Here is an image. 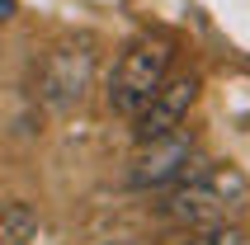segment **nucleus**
Returning <instances> with one entry per match:
<instances>
[{
	"label": "nucleus",
	"mask_w": 250,
	"mask_h": 245,
	"mask_svg": "<svg viewBox=\"0 0 250 245\" xmlns=\"http://www.w3.org/2000/svg\"><path fill=\"white\" fill-rule=\"evenodd\" d=\"M250 203V179L241 175L236 165H198L189 179H180L166 193V222H175L180 231H203V226H222L236 222Z\"/></svg>",
	"instance_id": "f257e3e1"
},
{
	"label": "nucleus",
	"mask_w": 250,
	"mask_h": 245,
	"mask_svg": "<svg viewBox=\"0 0 250 245\" xmlns=\"http://www.w3.org/2000/svg\"><path fill=\"white\" fill-rule=\"evenodd\" d=\"M170 38H137L127 42L123 57H118V66L109 76V109L123 113V118H137L142 104L161 90V81L170 76Z\"/></svg>",
	"instance_id": "f03ea898"
},
{
	"label": "nucleus",
	"mask_w": 250,
	"mask_h": 245,
	"mask_svg": "<svg viewBox=\"0 0 250 245\" xmlns=\"http://www.w3.org/2000/svg\"><path fill=\"white\" fill-rule=\"evenodd\" d=\"M198 165H203V156H198L194 132L175 127V132H166V137L142 142V151L132 156V165H127V184H132V189H142V193L175 189L180 179L194 175Z\"/></svg>",
	"instance_id": "7ed1b4c3"
},
{
	"label": "nucleus",
	"mask_w": 250,
	"mask_h": 245,
	"mask_svg": "<svg viewBox=\"0 0 250 245\" xmlns=\"http://www.w3.org/2000/svg\"><path fill=\"white\" fill-rule=\"evenodd\" d=\"M95 85V38H66L57 42L47 61H42V81H38V95L47 109L66 113L85 99V90Z\"/></svg>",
	"instance_id": "20e7f679"
},
{
	"label": "nucleus",
	"mask_w": 250,
	"mask_h": 245,
	"mask_svg": "<svg viewBox=\"0 0 250 245\" xmlns=\"http://www.w3.org/2000/svg\"><path fill=\"white\" fill-rule=\"evenodd\" d=\"M194 99H198V76L194 71H189V76H166L161 90H156V95L142 104V113L132 118L137 122V142H151V137H166V132H175V127H184Z\"/></svg>",
	"instance_id": "39448f33"
},
{
	"label": "nucleus",
	"mask_w": 250,
	"mask_h": 245,
	"mask_svg": "<svg viewBox=\"0 0 250 245\" xmlns=\"http://www.w3.org/2000/svg\"><path fill=\"white\" fill-rule=\"evenodd\" d=\"M42 222L28 203H5L0 207V245H38Z\"/></svg>",
	"instance_id": "423d86ee"
},
{
	"label": "nucleus",
	"mask_w": 250,
	"mask_h": 245,
	"mask_svg": "<svg viewBox=\"0 0 250 245\" xmlns=\"http://www.w3.org/2000/svg\"><path fill=\"white\" fill-rule=\"evenodd\" d=\"M194 245H250V231L236 222H222V226H203V231H189Z\"/></svg>",
	"instance_id": "0eeeda50"
},
{
	"label": "nucleus",
	"mask_w": 250,
	"mask_h": 245,
	"mask_svg": "<svg viewBox=\"0 0 250 245\" xmlns=\"http://www.w3.org/2000/svg\"><path fill=\"white\" fill-rule=\"evenodd\" d=\"M10 14H14V0H0V24H5Z\"/></svg>",
	"instance_id": "6e6552de"
},
{
	"label": "nucleus",
	"mask_w": 250,
	"mask_h": 245,
	"mask_svg": "<svg viewBox=\"0 0 250 245\" xmlns=\"http://www.w3.org/2000/svg\"><path fill=\"white\" fill-rule=\"evenodd\" d=\"M104 245H137L132 236H113V241H104Z\"/></svg>",
	"instance_id": "1a4fd4ad"
}]
</instances>
